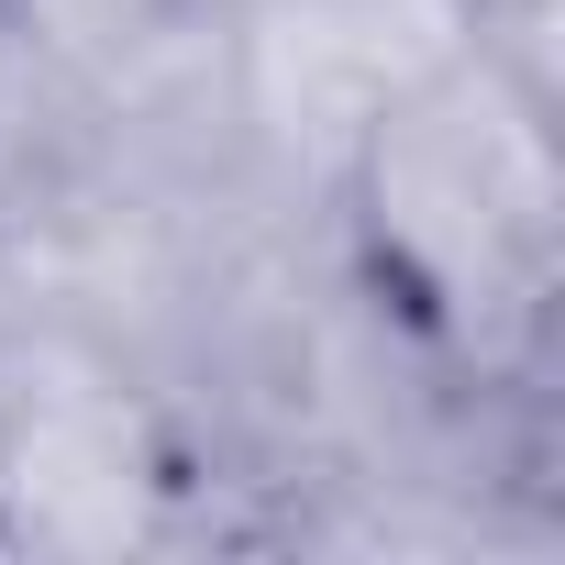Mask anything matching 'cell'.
Instances as JSON below:
<instances>
[{
    "label": "cell",
    "mask_w": 565,
    "mask_h": 565,
    "mask_svg": "<svg viewBox=\"0 0 565 565\" xmlns=\"http://www.w3.org/2000/svg\"><path fill=\"white\" fill-rule=\"evenodd\" d=\"M344 222H355V266L377 311H399L444 355H477L488 322L543 311V277H554L543 122L499 100L477 67H444L366 122Z\"/></svg>",
    "instance_id": "obj_1"
},
{
    "label": "cell",
    "mask_w": 565,
    "mask_h": 565,
    "mask_svg": "<svg viewBox=\"0 0 565 565\" xmlns=\"http://www.w3.org/2000/svg\"><path fill=\"white\" fill-rule=\"evenodd\" d=\"M12 23H23V0H0V45H12Z\"/></svg>",
    "instance_id": "obj_2"
}]
</instances>
